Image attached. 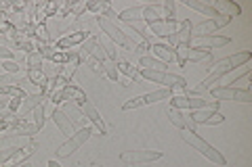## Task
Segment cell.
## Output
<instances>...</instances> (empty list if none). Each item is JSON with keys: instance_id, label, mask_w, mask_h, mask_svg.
<instances>
[{"instance_id": "obj_36", "label": "cell", "mask_w": 252, "mask_h": 167, "mask_svg": "<svg viewBox=\"0 0 252 167\" xmlns=\"http://www.w3.org/2000/svg\"><path fill=\"white\" fill-rule=\"evenodd\" d=\"M107 9H112V6H109V2H105V0H93V2H86V11H91V13L103 15Z\"/></svg>"}, {"instance_id": "obj_52", "label": "cell", "mask_w": 252, "mask_h": 167, "mask_svg": "<svg viewBox=\"0 0 252 167\" xmlns=\"http://www.w3.org/2000/svg\"><path fill=\"white\" fill-rule=\"evenodd\" d=\"M93 167H103V165H99V163H93Z\"/></svg>"}, {"instance_id": "obj_7", "label": "cell", "mask_w": 252, "mask_h": 167, "mask_svg": "<svg viewBox=\"0 0 252 167\" xmlns=\"http://www.w3.org/2000/svg\"><path fill=\"white\" fill-rule=\"evenodd\" d=\"M177 54V61L181 67H185L187 61H193V63H204V61H210V50H204V48H193L189 44H181L175 48Z\"/></svg>"}, {"instance_id": "obj_25", "label": "cell", "mask_w": 252, "mask_h": 167, "mask_svg": "<svg viewBox=\"0 0 252 167\" xmlns=\"http://www.w3.org/2000/svg\"><path fill=\"white\" fill-rule=\"evenodd\" d=\"M183 4L185 6H191L193 11H198V13H202V15H206L208 19H215V17H219V11H215L210 4H204V2H198V0H183Z\"/></svg>"}, {"instance_id": "obj_1", "label": "cell", "mask_w": 252, "mask_h": 167, "mask_svg": "<svg viewBox=\"0 0 252 167\" xmlns=\"http://www.w3.org/2000/svg\"><path fill=\"white\" fill-rule=\"evenodd\" d=\"M252 59V52L250 50H242V52H235V54H231V57H227V59H220L217 65H215V69L210 71V75L204 79V82L198 86V88L193 90V96H204L206 94V90L208 88H212V84H217L220 77H223L225 73H229V71H233L235 67H240V65H246V63Z\"/></svg>"}, {"instance_id": "obj_6", "label": "cell", "mask_w": 252, "mask_h": 167, "mask_svg": "<svg viewBox=\"0 0 252 167\" xmlns=\"http://www.w3.org/2000/svg\"><path fill=\"white\" fill-rule=\"evenodd\" d=\"M91 136H93V128H89V125H86V128L76 130V132L72 134V136L67 138L65 144H61V146H59V150H57V157H61V159H63V157H69V155L74 153V150L80 148V146H82L84 142L89 140Z\"/></svg>"}, {"instance_id": "obj_35", "label": "cell", "mask_w": 252, "mask_h": 167, "mask_svg": "<svg viewBox=\"0 0 252 167\" xmlns=\"http://www.w3.org/2000/svg\"><path fill=\"white\" fill-rule=\"evenodd\" d=\"M101 67H103V73L109 77V79H114V82H118V77H120V73H118V65H116V61H103L101 63Z\"/></svg>"}, {"instance_id": "obj_22", "label": "cell", "mask_w": 252, "mask_h": 167, "mask_svg": "<svg viewBox=\"0 0 252 167\" xmlns=\"http://www.w3.org/2000/svg\"><path fill=\"white\" fill-rule=\"evenodd\" d=\"M215 11H219V13H223V15H227V17H235V15H240V6L235 4V2H229V0H215V2L210 4Z\"/></svg>"}, {"instance_id": "obj_38", "label": "cell", "mask_w": 252, "mask_h": 167, "mask_svg": "<svg viewBox=\"0 0 252 167\" xmlns=\"http://www.w3.org/2000/svg\"><path fill=\"white\" fill-rule=\"evenodd\" d=\"M42 63H44V59L38 50L28 54V69H42Z\"/></svg>"}, {"instance_id": "obj_11", "label": "cell", "mask_w": 252, "mask_h": 167, "mask_svg": "<svg viewBox=\"0 0 252 167\" xmlns=\"http://www.w3.org/2000/svg\"><path fill=\"white\" fill-rule=\"evenodd\" d=\"M191 21L189 19H183V21H179V29L175 31V34H170L166 38V42H162V44H168L172 46V48H177V46L181 44H189L191 42Z\"/></svg>"}, {"instance_id": "obj_49", "label": "cell", "mask_w": 252, "mask_h": 167, "mask_svg": "<svg viewBox=\"0 0 252 167\" xmlns=\"http://www.w3.org/2000/svg\"><path fill=\"white\" fill-rule=\"evenodd\" d=\"M120 84H122V86H130V79H128V77H122Z\"/></svg>"}, {"instance_id": "obj_27", "label": "cell", "mask_w": 252, "mask_h": 167, "mask_svg": "<svg viewBox=\"0 0 252 167\" xmlns=\"http://www.w3.org/2000/svg\"><path fill=\"white\" fill-rule=\"evenodd\" d=\"M164 19L162 17V4H149V6H143V21L147 23H156V21H160Z\"/></svg>"}, {"instance_id": "obj_16", "label": "cell", "mask_w": 252, "mask_h": 167, "mask_svg": "<svg viewBox=\"0 0 252 167\" xmlns=\"http://www.w3.org/2000/svg\"><path fill=\"white\" fill-rule=\"evenodd\" d=\"M168 119H170V123H175L177 128H181V130L195 132V128H198V123H195L187 113H181L179 109H168Z\"/></svg>"}, {"instance_id": "obj_50", "label": "cell", "mask_w": 252, "mask_h": 167, "mask_svg": "<svg viewBox=\"0 0 252 167\" xmlns=\"http://www.w3.org/2000/svg\"><path fill=\"white\" fill-rule=\"evenodd\" d=\"M49 167H61L57 161H49Z\"/></svg>"}, {"instance_id": "obj_51", "label": "cell", "mask_w": 252, "mask_h": 167, "mask_svg": "<svg viewBox=\"0 0 252 167\" xmlns=\"http://www.w3.org/2000/svg\"><path fill=\"white\" fill-rule=\"evenodd\" d=\"M19 167H32V165H30V163H21Z\"/></svg>"}, {"instance_id": "obj_18", "label": "cell", "mask_w": 252, "mask_h": 167, "mask_svg": "<svg viewBox=\"0 0 252 167\" xmlns=\"http://www.w3.org/2000/svg\"><path fill=\"white\" fill-rule=\"evenodd\" d=\"M80 50H84L86 54H89V57H93L94 61H99V63L107 61V54H105V50H103V46H101L94 38H89L84 44H80Z\"/></svg>"}, {"instance_id": "obj_23", "label": "cell", "mask_w": 252, "mask_h": 167, "mask_svg": "<svg viewBox=\"0 0 252 167\" xmlns=\"http://www.w3.org/2000/svg\"><path fill=\"white\" fill-rule=\"evenodd\" d=\"M118 21H124V23L143 21V4H139V6H130V9L122 11L120 15H118Z\"/></svg>"}, {"instance_id": "obj_46", "label": "cell", "mask_w": 252, "mask_h": 167, "mask_svg": "<svg viewBox=\"0 0 252 167\" xmlns=\"http://www.w3.org/2000/svg\"><path fill=\"white\" fill-rule=\"evenodd\" d=\"M223 121H225V117L220 115L219 111H215V113H212V115L206 119V123H204V125H219V123H223Z\"/></svg>"}, {"instance_id": "obj_31", "label": "cell", "mask_w": 252, "mask_h": 167, "mask_svg": "<svg viewBox=\"0 0 252 167\" xmlns=\"http://www.w3.org/2000/svg\"><path fill=\"white\" fill-rule=\"evenodd\" d=\"M217 27H215V23H212L210 19H206V21H202L200 25H195V27H191V40L193 38H204V36H210L212 31H215Z\"/></svg>"}, {"instance_id": "obj_24", "label": "cell", "mask_w": 252, "mask_h": 167, "mask_svg": "<svg viewBox=\"0 0 252 167\" xmlns=\"http://www.w3.org/2000/svg\"><path fill=\"white\" fill-rule=\"evenodd\" d=\"M40 130L36 128L34 123H21V125H17V128H11V130H6L4 134L6 136H23V138H30V136H34V134H38Z\"/></svg>"}, {"instance_id": "obj_33", "label": "cell", "mask_w": 252, "mask_h": 167, "mask_svg": "<svg viewBox=\"0 0 252 167\" xmlns=\"http://www.w3.org/2000/svg\"><path fill=\"white\" fill-rule=\"evenodd\" d=\"M170 94H172L170 88H162V90L149 92V94H145V96H143V102H145V105H152V102H158V100H168Z\"/></svg>"}, {"instance_id": "obj_4", "label": "cell", "mask_w": 252, "mask_h": 167, "mask_svg": "<svg viewBox=\"0 0 252 167\" xmlns=\"http://www.w3.org/2000/svg\"><path fill=\"white\" fill-rule=\"evenodd\" d=\"M97 23H99V27L105 31L107 34V38L112 40V42L116 44V46H124V48H128L130 52H135V48H137V44L132 42V40L124 34V31L116 25V23H112L109 19H105V17H101V15H97Z\"/></svg>"}, {"instance_id": "obj_29", "label": "cell", "mask_w": 252, "mask_h": 167, "mask_svg": "<svg viewBox=\"0 0 252 167\" xmlns=\"http://www.w3.org/2000/svg\"><path fill=\"white\" fill-rule=\"evenodd\" d=\"M116 65H118V73H124L128 79H135V82H139V79H141L139 69H137V67H132L128 61H122V59H120V61L116 63Z\"/></svg>"}, {"instance_id": "obj_15", "label": "cell", "mask_w": 252, "mask_h": 167, "mask_svg": "<svg viewBox=\"0 0 252 167\" xmlns=\"http://www.w3.org/2000/svg\"><path fill=\"white\" fill-rule=\"evenodd\" d=\"M149 31L156 36V38H168L170 34H175V31L179 29V21H166V19H160L156 23H149Z\"/></svg>"}, {"instance_id": "obj_13", "label": "cell", "mask_w": 252, "mask_h": 167, "mask_svg": "<svg viewBox=\"0 0 252 167\" xmlns=\"http://www.w3.org/2000/svg\"><path fill=\"white\" fill-rule=\"evenodd\" d=\"M89 38H91V31H89V29H84V31H74V34H67V36L59 38L55 46H57L59 50H69L72 46H80V44H84Z\"/></svg>"}, {"instance_id": "obj_26", "label": "cell", "mask_w": 252, "mask_h": 167, "mask_svg": "<svg viewBox=\"0 0 252 167\" xmlns=\"http://www.w3.org/2000/svg\"><path fill=\"white\" fill-rule=\"evenodd\" d=\"M94 40H97V42L103 46V50H105V54H107L109 61H116V63L120 61V54H118V46H116L107 36H99V38H94Z\"/></svg>"}, {"instance_id": "obj_3", "label": "cell", "mask_w": 252, "mask_h": 167, "mask_svg": "<svg viewBox=\"0 0 252 167\" xmlns=\"http://www.w3.org/2000/svg\"><path fill=\"white\" fill-rule=\"evenodd\" d=\"M139 73H141V77L152 79V82H156V84H162V86H166V88H170V90H183L185 92V88H187L185 77L175 75V73H166V71H152V69H139Z\"/></svg>"}, {"instance_id": "obj_45", "label": "cell", "mask_w": 252, "mask_h": 167, "mask_svg": "<svg viewBox=\"0 0 252 167\" xmlns=\"http://www.w3.org/2000/svg\"><path fill=\"white\" fill-rule=\"evenodd\" d=\"M84 11H86V2H74V4H72V11H69V15H72V17H82Z\"/></svg>"}, {"instance_id": "obj_21", "label": "cell", "mask_w": 252, "mask_h": 167, "mask_svg": "<svg viewBox=\"0 0 252 167\" xmlns=\"http://www.w3.org/2000/svg\"><path fill=\"white\" fill-rule=\"evenodd\" d=\"M152 50H154V54H156V59H158V61H162L164 65L177 59L175 48H172V46H168V44H162V42H158V44H154V46H152Z\"/></svg>"}, {"instance_id": "obj_8", "label": "cell", "mask_w": 252, "mask_h": 167, "mask_svg": "<svg viewBox=\"0 0 252 167\" xmlns=\"http://www.w3.org/2000/svg\"><path fill=\"white\" fill-rule=\"evenodd\" d=\"M162 157H164L162 150H124L120 155V161L128 165H141V163L160 161Z\"/></svg>"}, {"instance_id": "obj_39", "label": "cell", "mask_w": 252, "mask_h": 167, "mask_svg": "<svg viewBox=\"0 0 252 167\" xmlns=\"http://www.w3.org/2000/svg\"><path fill=\"white\" fill-rule=\"evenodd\" d=\"M19 150V146H6V148H0V165H6L15 157V153Z\"/></svg>"}, {"instance_id": "obj_47", "label": "cell", "mask_w": 252, "mask_h": 167, "mask_svg": "<svg viewBox=\"0 0 252 167\" xmlns=\"http://www.w3.org/2000/svg\"><path fill=\"white\" fill-rule=\"evenodd\" d=\"M212 23H215V27L219 29V27H225L227 25V23H229L231 21V17H227V15H223V13H220L219 15V17H215V19H210Z\"/></svg>"}, {"instance_id": "obj_32", "label": "cell", "mask_w": 252, "mask_h": 167, "mask_svg": "<svg viewBox=\"0 0 252 167\" xmlns=\"http://www.w3.org/2000/svg\"><path fill=\"white\" fill-rule=\"evenodd\" d=\"M139 69H152V71H166V65L162 61H158L156 57H141Z\"/></svg>"}, {"instance_id": "obj_48", "label": "cell", "mask_w": 252, "mask_h": 167, "mask_svg": "<svg viewBox=\"0 0 252 167\" xmlns=\"http://www.w3.org/2000/svg\"><path fill=\"white\" fill-rule=\"evenodd\" d=\"M15 57V50H9V48H4V46H0V59L2 61H13Z\"/></svg>"}, {"instance_id": "obj_44", "label": "cell", "mask_w": 252, "mask_h": 167, "mask_svg": "<svg viewBox=\"0 0 252 167\" xmlns=\"http://www.w3.org/2000/svg\"><path fill=\"white\" fill-rule=\"evenodd\" d=\"M40 42H51V34L49 29H46V25H36V34H34Z\"/></svg>"}, {"instance_id": "obj_34", "label": "cell", "mask_w": 252, "mask_h": 167, "mask_svg": "<svg viewBox=\"0 0 252 167\" xmlns=\"http://www.w3.org/2000/svg\"><path fill=\"white\" fill-rule=\"evenodd\" d=\"M0 96H11V98H23L26 92H23L19 86H0Z\"/></svg>"}, {"instance_id": "obj_42", "label": "cell", "mask_w": 252, "mask_h": 167, "mask_svg": "<svg viewBox=\"0 0 252 167\" xmlns=\"http://www.w3.org/2000/svg\"><path fill=\"white\" fill-rule=\"evenodd\" d=\"M145 102H143V96H137V98H130V100H126L124 105H122V111H130V109H139V107H143Z\"/></svg>"}, {"instance_id": "obj_14", "label": "cell", "mask_w": 252, "mask_h": 167, "mask_svg": "<svg viewBox=\"0 0 252 167\" xmlns=\"http://www.w3.org/2000/svg\"><path fill=\"white\" fill-rule=\"evenodd\" d=\"M59 109L63 111V113H65V117L69 119V121H72L76 128H86V121H89V119H86L84 115H82V111H80V107H76L72 100H65V102H61L59 105Z\"/></svg>"}, {"instance_id": "obj_20", "label": "cell", "mask_w": 252, "mask_h": 167, "mask_svg": "<svg viewBox=\"0 0 252 167\" xmlns=\"http://www.w3.org/2000/svg\"><path fill=\"white\" fill-rule=\"evenodd\" d=\"M53 121L57 123V128H59L63 134H65V136H72V134L76 132V125L65 117V113H63L61 109H55V111H53Z\"/></svg>"}, {"instance_id": "obj_40", "label": "cell", "mask_w": 252, "mask_h": 167, "mask_svg": "<svg viewBox=\"0 0 252 167\" xmlns=\"http://www.w3.org/2000/svg\"><path fill=\"white\" fill-rule=\"evenodd\" d=\"M32 123H34L38 130H42V128H44V102L34 109V121H32Z\"/></svg>"}, {"instance_id": "obj_9", "label": "cell", "mask_w": 252, "mask_h": 167, "mask_svg": "<svg viewBox=\"0 0 252 167\" xmlns=\"http://www.w3.org/2000/svg\"><path fill=\"white\" fill-rule=\"evenodd\" d=\"M212 98L217 100H238V102H252V94L250 90H242V88H231V86H220V88H210Z\"/></svg>"}, {"instance_id": "obj_30", "label": "cell", "mask_w": 252, "mask_h": 167, "mask_svg": "<svg viewBox=\"0 0 252 167\" xmlns=\"http://www.w3.org/2000/svg\"><path fill=\"white\" fill-rule=\"evenodd\" d=\"M34 150H36V142H34V144H26V146H21L19 150H17V153H15V157L11 159V165H15V167H19L23 161H26V159L30 157V155H34Z\"/></svg>"}, {"instance_id": "obj_10", "label": "cell", "mask_w": 252, "mask_h": 167, "mask_svg": "<svg viewBox=\"0 0 252 167\" xmlns=\"http://www.w3.org/2000/svg\"><path fill=\"white\" fill-rule=\"evenodd\" d=\"M49 100L53 102V105H61V102H65V100H72V102H78V105H82V102L89 100V98H86V94H84L80 88H78V86L67 84V86H63L59 92H55Z\"/></svg>"}, {"instance_id": "obj_41", "label": "cell", "mask_w": 252, "mask_h": 167, "mask_svg": "<svg viewBox=\"0 0 252 167\" xmlns=\"http://www.w3.org/2000/svg\"><path fill=\"white\" fill-rule=\"evenodd\" d=\"M175 6H177V4L172 2V0H166V2L162 4V11H164L162 17L166 19V21H175V17H177V15H175Z\"/></svg>"}, {"instance_id": "obj_5", "label": "cell", "mask_w": 252, "mask_h": 167, "mask_svg": "<svg viewBox=\"0 0 252 167\" xmlns=\"http://www.w3.org/2000/svg\"><path fill=\"white\" fill-rule=\"evenodd\" d=\"M219 105H220V100H204L200 96H172L170 98L172 109H193V111L212 109V111H219Z\"/></svg>"}, {"instance_id": "obj_17", "label": "cell", "mask_w": 252, "mask_h": 167, "mask_svg": "<svg viewBox=\"0 0 252 167\" xmlns=\"http://www.w3.org/2000/svg\"><path fill=\"white\" fill-rule=\"evenodd\" d=\"M229 44V38L225 36H204V38H193V48H219V46Z\"/></svg>"}, {"instance_id": "obj_37", "label": "cell", "mask_w": 252, "mask_h": 167, "mask_svg": "<svg viewBox=\"0 0 252 167\" xmlns=\"http://www.w3.org/2000/svg\"><path fill=\"white\" fill-rule=\"evenodd\" d=\"M63 67H65V65H59V63H53V61H51V65L42 67V73H44L46 77H49V79L59 77V75L63 73Z\"/></svg>"}, {"instance_id": "obj_12", "label": "cell", "mask_w": 252, "mask_h": 167, "mask_svg": "<svg viewBox=\"0 0 252 167\" xmlns=\"http://www.w3.org/2000/svg\"><path fill=\"white\" fill-rule=\"evenodd\" d=\"M78 107H80L82 115H84L86 119H89V121H91V123L94 125V128L99 130V136H101V134H107V132H109V128H107V125H105V121H103V117L99 115L97 107H94L91 100H84L82 105H78Z\"/></svg>"}, {"instance_id": "obj_43", "label": "cell", "mask_w": 252, "mask_h": 167, "mask_svg": "<svg viewBox=\"0 0 252 167\" xmlns=\"http://www.w3.org/2000/svg\"><path fill=\"white\" fill-rule=\"evenodd\" d=\"M2 67L6 69V73H15V75L21 73V69H23L17 61H4V63H2Z\"/></svg>"}, {"instance_id": "obj_28", "label": "cell", "mask_w": 252, "mask_h": 167, "mask_svg": "<svg viewBox=\"0 0 252 167\" xmlns=\"http://www.w3.org/2000/svg\"><path fill=\"white\" fill-rule=\"evenodd\" d=\"M28 79L36 86V88H40L42 94H44V88H46V84H49V77L42 73V69H28Z\"/></svg>"}, {"instance_id": "obj_19", "label": "cell", "mask_w": 252, "mask_h": 167, "mask_svg": "<svg viewBox=\"0 0 252 167\" xmlns=\"http://www.w3.org/2000/svg\"><path fill=\"white\" fill-rule=\"evenodd\" d=\"M49 98L44 96V94H26L21 100V107H19V117H26L30 111H34L38 105H42V102H46Z\"/></svg>"}, {"instance_id": "obj_2", "label": "cell", "mask_w": 252, "mask_h": 167, "mask_svg": "<svg viewBox=\"0 0 252 167\" xmlns=\"http://www.w3.org/2000/svg\"><path fill=\"white\" fill-rule=\"evenodd\" d=\"M181 138H183L189 146H193L195 150H198L200 155H204L208 159V161H212V163H217V165H225L227 163V159L219 153V150L215 148V146H210L206 140H204L202 136H198L195 132H191V130H183V134H181Z\"/></svg>"}]
</instances>
